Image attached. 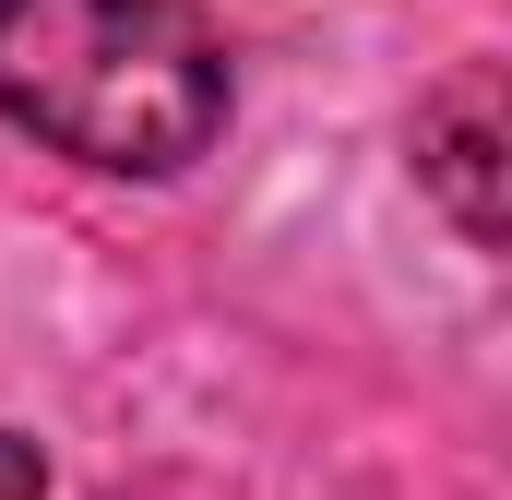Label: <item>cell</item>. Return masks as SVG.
I'll list each match as a JSON object with an SVG mask.
<instances>
[{"label": "cell", "mask_w": 512, "mask_h": 500, "mask_svg": "<svg viewBox=\"0 0 512 500\" xmlns=\"http://www.w3.org/2000/svg\"><path fill=\"white\" fill-rule=\"evenodd\" d=\"M0 120L108 179H179L227 131V48L191 0H0Z\"/></svg>", "instance_id": "6da1fadb"}, {"label": "cell", "mask_w": 512, "mask_h": 500, "mask_svg": "<svg viewBox=\"0 0 512 500\" xmlns=\"http://www.w3.org/2000/svg\"><path fill=\"white\" fill-rule=\"evenodd\" d=\"M417 191L465 227L477 250H501L512 215V96H501V60H465L417 96Z\"/></svg>", "instance_id": "7a4b0ae2"}, {"label": "cell", "mask_w": 512, "mask_h": 500, "mask_svg": "<svg viewBox=\"0 0 512 500\" xmlns=\"http://www.w3.org/2000/svg\"><path fill=\"white\" fill-rule=\"evenodd\" d=\"M0 500H48V465H36L24 429H0Z\"/></svg>", "instance_id": "3957f363"}]
</instances>
